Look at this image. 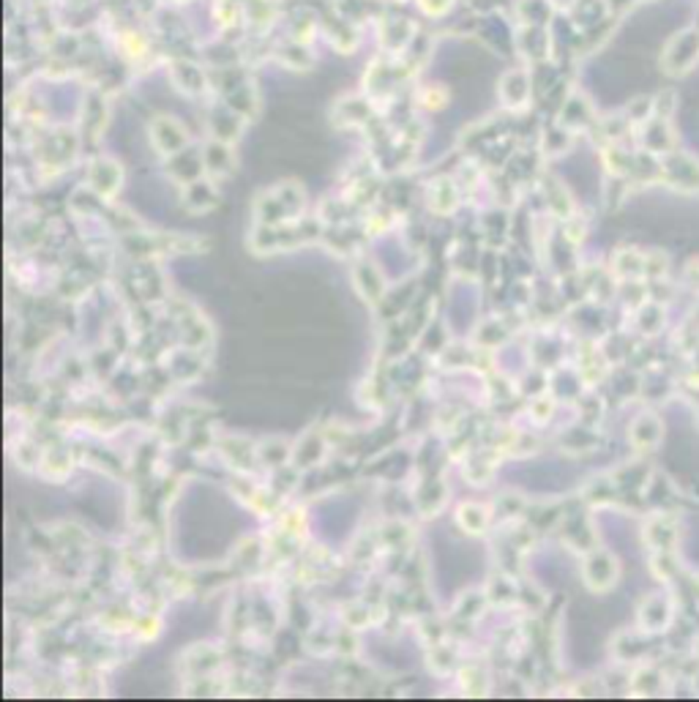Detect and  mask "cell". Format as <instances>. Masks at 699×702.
I'll use <instances>...</instances> for the list:
<instances>
[{"label":"cell","mask_w":699,"mask_h":702,"mask_svg":"<svg viewBox=\"0 0 699 702\" xmlns=\"http://www.w3.org/2000/svg\"><path fill=\"white\" fill-rule=\"evenodd\" d=\"M459 519H462V525L467 527L470 533H478V530L486 527V511L481 505H475V503H467V505H462Z\"/></svg>","instance_id":"6da1fadb"}]
</instances>
